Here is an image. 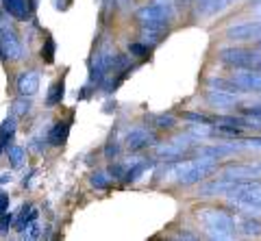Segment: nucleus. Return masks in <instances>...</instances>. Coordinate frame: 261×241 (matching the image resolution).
Wrapping results in <instances>:
<instances>
[{
	"label": "nucleus",
	"mask_w": 261,
	"mask_h": 241,
	"mask_svg": "<svg viewBox=\"0 0 261 241\" xmlns=\"http://www.w3.org/2000/svg\"><path fill=\"white\" fill-rule=\"evenodd\" d=\"M174 18V5L170 0H152L135 11V20L142 28H168Z\"/></svg>",
	"instance_id": "f257e3e1"
},
{
	"label": "nucleus",
	"mask_w": 261,
	"mask_h": 241,
	"mask_svg": "<svg viewBox=\"0 0 261 241\" xmlns=\"http://www.w3.org/2000/svg\"><path fill=\"white\" fill-rule=\"evenodd\" d=\"M198 220L202 222L207 235L211 239H220V241L233 239L235 226H238L233 215H228L226 211H220V208H202V211H198Z\"/></svg>",
	"instance_id": "f03ea898"
},
{
	"label": "nucleus",
	"mask_w": 261,
	"mask_h": 241,
	"mask_svg": "<svg viewBox=\"0 0 261 241\" xmlns=\"http://www.w3.org/2000/svg\"><path fill=\"white\" fill-rule=\"evenodd\" d=\"M214 172H218V161L209 159V157H198V159H192V161H187V163L178 165L174 170V178L178 185L190 187V185H196V183L209 178Z\"/></svg>",
	"instance_id": "7ed1b4c3"
},
{
	"label": "nucleus",
	"mask_w": 261,
	"mask_h": 241,
	"mask_svg": "<svg viewBox=\"0 0 261 241\" xmlns=\"http://www.w3.org/2000/svg\"><path fill=\"white\" fill-rule=\"evenodd\" d=\"M218 57L228 68L259 70L261 72V52H257V50H248V48H240V46H228V48H220Z\"/></svg>",
	"instance_id": "20e7f679"
},
{
	"label": "nucleus",
	"mask_w": 261,
	"mask_h": 241,
	"mask_svg": "<svg viewBox=\"0 0 261 241\" xmlns=\"http://www.w3.org/2000/svg\"><path fill=\"white\" fill-rule=\"evenodd\" d=\"M0 59L5 61H22L24 59V46L20 42V35L9 24H0Z\"/></svg>",
	"instance_id": "39448f33"
},
{
	"label": "nucleus",
	"mask_w": 261,
	"mask_h": 241,
	"mask_svg": "<svg viewBox=\"0 0 261 241\" xmlns=\"http://www.w3.org/2000/svg\"><path fill=\"white\" fill-rule=\"evenodd\" d=\"M220 178L226 180H255L261 178V161H248V163H233L220 172Z\"/></svg>",
	"instance_id": "423d86ee"
},
{
	"label": "nucleus",
	"mask_w": 261,
	"mask_h": 241,
	"mask_svg": "<svg viewBox=\"0 0 261 241\" xmlns=\"http://www.w3.org/2000/svg\"><path fill=\"white\" fill-rule=\"evenodd\" d=\"M224 37L231 42H259L261 39V22H240L224 31Z\"/></svg>",
	"instance_id": "0eeeda50"
},
{
	"label": "nucleus",
	"mask_w": 261,
	"mask_h": 241,
	"mask_svg": "<svg viewBox=\"0 0 261 241\" xmlns=\"http://www.w3.org/2000/svg\"><path fill=\"white\" fill-rule=\"evenodd\" d=\"M154 143H157V135L150 133L148 128H133L126 135V148L130 152H140L148 146H154Z\"/></svg>",
	"instance_id": "6e6552de"
},
{
	"label": "nucleus",
	"mask_w": 261,
	"mask_h": 241,
	"mask_svg": "<svg viewBox=\"0 0 261 241\" xmlns=\"http://www.w3.org/2000/svg\"><path fill=\"white\" fill-rule=\"evenodd\" d=\"M15 89H18V94L24 96V98H33V96L39 92V72H35V70L22 72L18 80H15Z\"/></svg>",
	"instance_id": "1a4fd4ad"
},
{
	"label": "nucleus",
	"mask_w": 261,
	"mask_h": 241,
	"mask_svg": "<svg viewBox=\"0 0 261 241\" xmlns=\"http://www.w3.org/2000/svg\"><path fill=\"white\" fill-rule=\"evenodd\" d=\"M244 146L242 143H214V146H200L196 150V155L198 157H209V159H224V157H231L235 152H240Z\"/></svg>",
	"instance_id": "9d476101"
},
{
	"label": "nucleus",
	"mask_w": 261,
	"mask_h": 241,
	"mask_svg": "<svg viewBox=\"0 0 261 241\" xmlns=\"http://www.w3.org/2000/svg\"><path fill=\"white\" fill-rule=\"evenodd\" d=\"M235 0H198L196 3V13L202 15V18H211L220 11H224L226 7H231Z\"/></svg>",
	"instance_id": "9b49d317"
},
{
	"label": "nucleus",
	"mask_w": 261,
	"mask_h": 241,
	"mask_svg": "<svg viewBox=\"0 0 261 241\" xmlns=\"http://www.w3.org/2000/svg\"><path fill=\"white\" fill-rule=\"evenodd\" d=\"M3 9L15 20H29L33 11L29 0H3Z\"/></svg>",
	"instance_id": "f8f14e48"
},
{
	"label": "nucleus",
	"mask_w": 261,
	"mask_h": 241,
	"mask_svg": "<svg viewBox=\"0 0 261 241\" xmlns=\"http://www.w3.org/2000/svg\"><path fill=\"white\" fill-rule=\"evenodd\" d=\"M13 139H15V117L11 115L0 124V157H3V152H7Z\"/></svg>",
	"instance_id": "ddd939ff"
},
{
	"label": "nucleus",
	"mask_w": 261,
	"mask_h": 241,
	"mask_svg": "<svg viewBox=\"0 0 261 241\" xmlns=\"http://www.w3.org/2000/svg\"><path fill=\"white\" fill-rule=\"evenodd\" d=\"M207 102L211 104V107L226 109V107H233V104L238 102V94H226V92L209 89V92H207Z\"/></svg>",
	"instance_id": "4468645a"
},
{
	"label": "nucleus",
	"mask_w": 261,
	"mask_h": 241,
	"mask_svg": "<svg viewBox=\"0 0 261 241\" xmlns=\"http://www.w3.org/2000/svg\"><path fill=\"white\" fill-rule=\"evenodd\" d=\"M209 89H218V92H226V94H244L242 87L235 83L233 78H222V76H211L207 80Z\"/></svg>",
	"instance_id": "2eb2a0df"
},
{
	"label": "nucleus",
	"mask_w": 261,
	"mask_h": 241,
	"mask_svg": "<svg viewBox=\"0 0 261 241\" xmlns=\"http://www.w3.org/2000/svg\"><path fill=\"white\" fill-rule=\"evenodd\" d=\"M68 133H70V122H57L53 126L50 135H48V143L55 148H59L65 143V139H68Z\"/></svg>",
	"instance_id": "dca6fc26"
},
{
	"label": "nucleus",
	"mask_w": 261,
	"mask_h": 241,
	"mask_svg": "<svg viewBox=\"0 0 261 241\" xmlns=\"http://www.w3.org/2000/svg\"><path fill=\"white\" fill-rule=\"evenodd\" d=\"M63 94H65V78L61 76L59 80H55V83L50 85V89H48L46 104H48V107H57V104H61Z\"/></svg>",
	"instance_id": "f3484780"
},
{
	"label": "nucleus",
	"mask_w": 261,
	"mask_h": 241,
	"mask_svg": "<svg viewBox=\"0 0 261 241\" xmlns=\"http://www.w3.org/2000/svg\"><path fill=\"white\" fill-rule=\"evenodd\" d=\"M168 28H142V35H140V42L146 44L148 48L161 44V39L166 37Z\"/></svg>",
	"instance_id": "a211bd4d"
},
{
	"label": "nucleus",
	"mask_w": 261,
	"mask_h": 241,
	"mask_svg": "<svg viewBox=\"0 0 261 241\" xmlns=\"http://www.w3.org/2000/svg\"><path fill=\"white\" fill-rule=\"evenodd\" d=\"M148 167H152V161L150 159H142L140 163H135V165H130L126 174H124V180L126 183H137L144 176V172L148 170Z\"/></svg>",
	"instance_id": "6ab92c4d"
},
{
	"label": "nucleus",
	"mask_w": 261,
	"mask_h": 241,
	"mask_svg": "<svg viewBox=\"0 0 261 241\" xmlns=\"http://www.w3.org/2000/svg\"><path fill=\"white\" fill-rule=\"evenodd\" d=\"M240 230L244 232V235H248V237H257V235H261V222L257 218H248V215H244V220L240 222Z\"/></svg>",
	"instance_id": "aec40b11"
},
{
	"label": "nucleus",
	"mask_w": 261,
	"mask_h": 241,
	"mask_svg": "<svg viewBox=\"0 0 261 241\" xmlns=\"http://www.w3.org/2000/svg\"><path fill=\"white\" fill-rule=\"evenodd\" d=\"M7 157H9L11 167H20L24 163V159H27V150H24L22 146H15V143H11V146L7 148Z\"/></svg>",
	"instance_id": "412c9836"
},
{
	"label": "nucleus",
	"mask_w": 261,
	"mask_h": 241,
	"mask_svg": "<svg viewBox=\"0 0 261 241\" xmlns=\"http://www.w3.org/2000/svg\"><path fill=\"white\" fill-rule=\"evenodd\" d=\"M35 220H37V211H35V208H31V206L27 204V206H22V211H20V220H18V226H15V228H18V230H27L29 224H33Z\"/></svg>",
	"instance_id": "4be33fe9"
},
{
	"label": "nucleus",
	"mask_w": 261,
	"mask_h": 241,
	"mask_svg": "<svg viewBox=\"0 0 261 241\" xmlns=\"http://www.w3.org/2000/svg\"><path fill=\"white\" fill-rule=\"evenodd\" d=\"M55 52H57V44L53 37H46L44 39V46H42V59L46 63H53L55 61Z\"/></svg>",
	"instance_id": "5701e85b"
},
{
	"label": "nucleus",
	"mask_w": 261,
	"mask_h": 241,
	"mask_svg": "<svg viewBox=\"0 0 261 241\" xmlns=\"http://www.w3.org/2000/svg\"><path fill=\"white\" fill-rule=\"evenodd\" d=\"M183 119L187 122H194V124H214V117H209L205 113H196V111H183Z\"/></svg>",
	"instance_id": "b1692460"
},
{
	"label": "nucleus",
	"mask_w": 261,
	"mask_h": 241,
	"mask_svg": "<svg viewBox=\"0 0 261 241\" xmlns=\"http://www.w3.org/2000/svg\"><path fill=\"white\" fill-rule=\"evenodd\" d=\"M89 183H92V187H96V189H107L111 185V178H109V174H105V172H96V174H92Z\"/></svg>",
	"instance_id": "393cba45"
},
{
	"label": "nucleus",
	"mask_w": 261,
	"mask_h": 241,
	"mask_svg": "<svg viewBox=\"0 0 261 241\" xmlns=\"http://www.w3.org/2000/svg\"><path fill=\"white\" fill-rule=\"evenodd\" d=\"M29 111H31V98H24V96H20V98L13 102V115L22 117V115H27Z\"/></svg>",
	"instance_id": "a878e982"
},
{
	"label": "nucleus",
	"mask_w": 261,
	"mask_h": 241,
	"mask_svg": "<svg viewBox=\"0 0 261 241\" xmlns=\"http://www.w3.org/2000/svg\"><path fill=\"white\" fill-rule=\"evenodd\" d=\"M176 124V117L174 115H170V113H161L154 117V126L161 128V131H168V128H172Z\"/></svg>",
	"instance_id": "bb28decb"
},
{
	"label": "nucleus",
	"mask_w": 261,
	"mask_h": 241,
	"mask_svg": "<svg viewBox=\"0 0 261 241\" xmlns=\"http://www.w3.org/2000/svg\"><path fill=\"white\" fill-rule=\"evenodd\" d=\"M128 52H130V57H146V54L150 52V48L142 42H133L128 46Z\"/></svg>",
	"instance_id": "cd10ccee"
},
{
	"label": "nucleus",
	"mask_w": 261,
	"mask_h": 241,
	"mask_svg": "<svg viewBox=\"0 0 261 241\" xmlns=\"http://www.w3.org/2000/svg\"><path fill=\"white\" fill-rule=\"evenodd\" d=\"M118 155H120V143L116 139L107 141V146H105V157H107V161H113Z\"/></svg>",
	"instance_id": "c85d7f7f"
},
{
	"label": "nucleus",
	"mask_w": 261,
	"mask_h": 241,
	"mask_svg": "<svg viewBox=\"0 0 261 241\" xmlns=\"http://www.w3.org/2000/svg\"><path fill=\"white\" fill-rule=\"evenodd\" d=\"M111 178H116V180H120V178H124V174H126V170H124V165H120V163H111L109 165V172H107Z\"/></svg>",
	"instance_id": "c756f323"
},
{
	"label": "nucleus",
	"mask_w": 261,
	"mask_h": 241,
	"mask_svg": "<svg viewBox=\"0 0 261 241\" xmlns=\"http://www.w3.org/2000/svg\"><path fill=\"white\" fill-rule=\"evenodd\" d=\"M11 222H13V215L11 213H3V215H0V235H5V232L9 230Z\"/></svg>",
	"instance_id": "7c9ffc66"
},
{
	"label": "nucleus",
	"mask_w": 261,
	"mask_h": 241,
	"mask_svg": "<svg viewBox=\"0 0 261 241\" xmlns=\"http://www.w3.org/2000/svg\"><path fill=\"white\" fill-rule=\"evenodd\" d=\"M9 211V196H5V194H0V215Z\"/></svg>",
	"instance_id": "2f4dec72"
},
{
	"label": "nucleus",
	"mask_w": 261,
	"mask_h": 241,
	"mask_svg": "<svg viewBox=\"0 0 261 241\" xmlns=\"http://www.w3.org/2000/svg\"><path fill=\"white\" fill-rule=\"evenodd\" d=\"M244 143H248V146H255V148H261V135H255V137L244 139Z\"/></svg>",
	"instance_id": "473e14b6"
},
{
	"label": "nucleus",
	"mask_w": 261,
	"mask_h": 241,
	"mask_svg": "<svg viewBox=\"0 0 261 241\" xmlns=\"http://www.w3.org/2000/svg\"><path fill=\"white\" fill-rule=\"evenodd\" d=\"M178 239H198V237L192 235V232H181V235H178Z\"/></svg>",
	"instance_id": "72a5a7b5"
},
{
	"label": "nucleus",
	"mask_w": 261,
	"mask_h": 241,
	"mask_svg": "<svg viewBox=\"0 0 261 241\" xmlns=\"http://www.w3.org/2000/svg\"><path fill=\"white\" fill-rule=\"evenodd\" d=\"M7 180H11L9 174H3V176H0V183H7Z\"/></svg>",
	"instance_id": "f704fd0d"
},
{
	"label": "nucleus",
	"mask_w": 261,
	"mask_h": 241,
	"mask_svg": "<svg viewBox=\"0 0 261 241\" xmlns=\"http://www.w3.org/2000/svg\"><path fill=\"white\" fill-rule=\"evenodd\" d=\"M37 3H39V0H29V5H31V9H35V7H37Z\"/></svg>",
	"instance_id": "c9c22d12"
},
{
	"label": "nucleus",
	"mask_w": 261,
	"mask_h": 241,
	"mask_svg": "<svg viewBox=\"0 0 261 241\" xmlns=\"http://www.w3.org/2000/svg\"><path fill=\"white\" fill-rule=\"evenodd\" d=\"M257 13H259V15H261V3H259V5H257Z\"/></svg>",
	"instance_id": "e433bc0d"
},
{
	"label": "nucleus",
	"mask_w": 261,
	"mask_h": 241,
	"mask_svg": "<svg viewBox=\"0 0 261 241\" xmlns=\"http://www.w3.org/2000/svg\"><path fill=\"white\" fill-rule=\"evenodd\" d=\"M116 3H122V5H124V3H128V0H116Z\"/></svg>",
	"instance_id": "4c0bfd02"
},
{
	"label": "nucleus",
	"mask_w": 261,
	"mask_h": 241,
	"mask_svg": "<svg viewBox=\"0 0 261 241\" xmlns=\"http://www.w3.org/2000/svg\"><path fill=\"white\" fill-rule=\"evenodd\" d=\"M0 24H3V13H0Z\"/></svg>",
	"instance_id": "58836bf2"
},
{
	"label": "nucleus",
	"mask_w": 261,
	"mask_h": 241,
	"mask_svg": "<svg viewBox=\"0 0 261 241\" xmlns=\"http://www.w3.org/2000/svg\"><path fill=\"white\" fill-rule=\"evenodd\" d=\"M259 48H261V39H259Z\"/></svg>",
	"instance_id": "ea45409f"
}]
</instances>
